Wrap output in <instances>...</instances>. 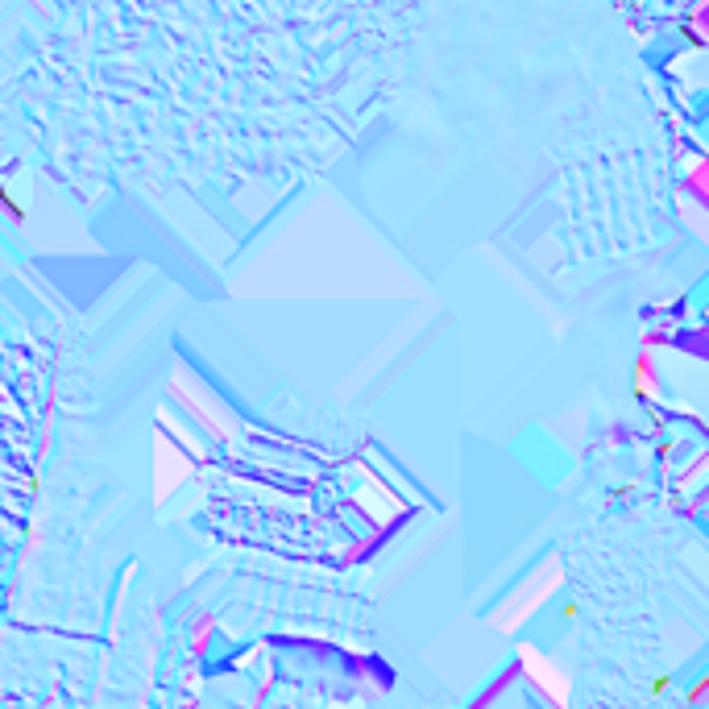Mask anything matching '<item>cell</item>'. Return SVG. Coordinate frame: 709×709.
Here are the masks:
<instances>
[{
	"mask_svg": "<svg viewBox=\"0 0 709 709\" xmlns=\"http://www.w3.org/2000/svg\"><path fill=\"white\" fill-rule=\"evenodd\" d=\"M706 693H709V676H697V681H693V689L685 693V706H689V709H701Z\"/></svg>",
	"mask_w": 709,
	"mask_h": 709,
	"instance_id": "6da1fadb",
	"label": "cell"
},
{
	"mask_svg": "<svg viewBox=\"0 0 709 709\" xmlns=\"http://www.w3.org/2000/svg\"><path fill=\"white\" fill-rule=\"evenodd\" d=\"M668 685H672V681H668V676H656V681H652V689H647V693H652V697H656V701H660V697H668Z\"/></svg>",
	"mask_w": 709,
	"mask_h": 709,
	"instance_id": "7a4b0ae2",
	"label": "cell"
}]
</instances>
